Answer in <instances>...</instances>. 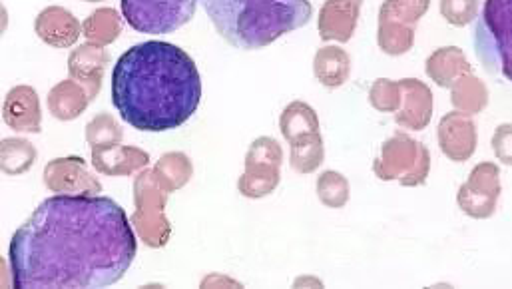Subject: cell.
I'll use <instances>...</instances> for the list:
<instances>
[{"mask_svg":"<svg viewBox=\"0 0 512 289\" xmlns=\"http://www.w3.org/2000/svg\"><path fill=\"white\" fill-rule=\"evenodd\" d=\"M136 252L130 218L112 198L58 194L12 236V288H108L126 276Z\"/></svg>","mask_w":512,"mask_h":289,"instance_id":"cell-1","label":"cell"},{"mask_svg":"<svg viewBox=\"0 0 512 289\" xmlns=\"http://www.w3.org/2000/svg\"><path fill=\"white\" fill-rule=\"evenodd\" d=\"M200 100V70L194 58L172 42H140L114 64L112 104L120 118L140 132L184 126Z\"/></svg>","mask_w":512,"mask_h":289,"instance_id":"cell-2","label":"cell"},{"mask_svg":"<svg viewBox=\"0 0 512 289\" xmlns=\"http://www.w3.org/2000/svg\"><path fill=\"white\" fill-rule=\"evenodd\" d=\"M218 34L240 50H261L305 26L309 0H202Z\"/></svg>","mask_w":512,"mask_h":289,"instance_id":"cell-3","label":"cell"},{"mask_svg":"<svg viewBox=\"0 0 512 289\" xmlns=\"http://www.w3.org/2000/svg\"><path fill=\"white\" fill-rule=\"evenodd\" d=\"M170 192L160 184L152 168H142L134 180L136 210L130 216L134 234L152 250H160L170 242L172 226L166 218Z\"/></svg>","mask_w":512,"mask_h":289,"instance_id":"cell-4","label":"cell"},{"mask_svg":"<svg viewBox=\"0 0 512 289\" xmlns=\"http://www.w3.org/2000/svg\"><path fill=\"white\" fill-rule=\"evenodd\" d=\"M373 174L383 182H399L405 188L423 186L431 174V152L405 132H395L383 142L373 162Z\"/></svg>","mask_w":512,"mask_h":289,"instance_id":"cell-5","label":"cell"},{"mask_svg":"<svg viewBox=\"0 0 512 289\" xmlns=\"http://www.w3.org/2000/svg\"><path fill=\"white\" fill-rule=\"evenodd\" d=\"M511 8L512 0H487L475 26L477 58L505 80L511 78Z\"/></svg>","mask_w":512,"mask_h":289,"instance_id":"cell-6","label":"cell"},{"mask_svg":"<svg viewBox=\"0 0 512 289\" xmlns=\"http://www.w3.org/2000/svg\"><path fill=\"white\" fill-rule=\"evenodd\" d=\"M122 16L142 34H172L186 26L198 8V0H120Z\"/></svg>","mask_w":512,"mask_h":289,"instance_id":"cell-7","label":"cell"},{"mask_svg":"<svg viewBox=\"0 0 512 289\" xmlns=\"http://www.w3.org/2000/svg\"><path fill=\"white\" fill-rule=\"evenodd\" d=\"M501 170L493 162H481L473 168L467 182L457 192V204L469 218L489 220L495 216L501 200Z\"/></svg>","mask_w":512,"mask_h":289,"instance_id":"cell-8","label":"cell"},{"mask_svg":"<svg viewBox=\"0 0 512 289\" xmlns=\"http://www.w3.org/2000/svg\"><path fill=\"white\" fill-rule=\"evenodd\" d=\"M44 186L56 194L68 196H98L102 192L100 180L88 170L80 156H66L50 160L44 166Z\"/></svg>","mask_w":512,"mask_h":289,"instance_id":"cell-9","label":"cell"},{"mask_svg":"<svg viewBox=\"0 0 512 289\" xmlns=\"http://www.w3.org/2000/svg\"><path fill=\"white\" fill-rule=\"evenodd\" d=\"M439 148L451 162H467L477 152L479 132L471 116L463 112H449L441 118L437 128Z\"/></svg>","mask_w":512,"mask_h":289,"instance_id":"cell-10","label":"cell"},{"mask_svg":"<svg viewBox=\"0 0 512 289\" xmlns=\"http://www.w3.org/2000/svg\"><path fill=\"white\" fill-rule=\"evenodd\" d=\"M401 90V106L395 112V122L399 128L421 132L431 124L435 98L433 90L417 78L399 80Z\"/></svg>","mask_w":512,"mask_h":289,"instance_id":"cell-11","label":"cell"},{"mask_svg":"<svg viewBox=\"0 0 512 289\" xmlns=\"http://www.w3.org/2000/svg\"><path fill=\"white\" fill-rule=\"evenodd\" d=\"M2 120L18 134H38L42 130V106L38 92L28 84L10 88L2 102Z\"/></svg>","mask_w":512,"mask_h":289,"instance_id":"cell-12","label":"cell"},{"mask_svg":"<svg viewBox=\"0 0 512 289\" xmlns=\"http://www.w3.org/2000/svg\"><path fill=\"white\" fill-rule=\"evenodd\" d=\"M108 64H110L108 50L94 42H84L82 46L74 48L68 56V74L72 80H76L86 88L90 102L102 90V80Z\"/></svg>","mask_w":512,"mask_h":289,"instance_id":"cell-13","label":"cell"},{"mask_svg":"<svg viewBox=\"0 0 512 289\" xmlns=\"http://www.w3.org/2000/svg\"><path fill=\"white\" fill-rule=\"evenodd\" d=\"M361 6L363 0H325L317 18L321 40L337 44L349 42L357 30Z\"/></svg>","mask_w":512,"mask_h":289,"instance_id":"cell-14","label":"cell"},{"mask_svg":"<svg viewBox=\"0 0 512 289\" xmlns=\"http://www.w3.org/2000/svg\"><path fill=\"white\" fill-rule=\"evenodd\" d=\"M34 32L52 48H70L82 34V22L64 6H46L34 20Z\"/></svg>","mask_w":512,"mask_h":289,"instance_id":"cell-15","label":"cell"},{"mask_svg":"<svg viewBox=\"0 0 512 289\" xmlns=\"http://www.w3.org/2000/svg\"><path fill=\"white\" fill-rule=\"evenodd\" d=\"M150 164V154L136 146H108L92 150V166L102 176H132Z\"/></svg>","mask_w":512,"mask_h":289,"instance_id":"cell-16","label":"cell"},{"mask_svg":"<svg viewBox=\"0 0 512 289\" xmlns=\"http://www.w3.org/2000/svg\"><path fill=\"white\" fill-rule=\"evenodd\" d=\"M425 72L437 86L451 88V84L459 76L473 72V66L463 48L443 46V48H437L433 54H429V58L425 60Z\"/></svg>","mask_w":512,"mask_h":289,"instance_id":"cell-17","label":"cell"},{"mask_svg":"<svg viewBox=\"0 0 512 289\" xmlns=\"http://www.w3.org/2000/svg\"><path fill=\"white\" fill-rule=\"evenodd\" d=\"M351 56L339 46H321L313 56V74L329 90L341 88L351 76Z\"/></svg>","mask_w":512,"mask_h":289,"instance_id":"cell-18","label":"cell"},{"mask_svg":"<svg viewBox=\"0 0 512 289\" xmlns=\"http://www.w3.org/2000/svg\"><path fill=\"white\" fill-rule=\"evenodd\" d=\"M46 104H48L50 114L56 120L72 122L88 108L90 98H88V92L82 84L68 78V80H62V82H58L56 86L50 88Z\"/></svg>","mask_w":512,"mask_h":289,"instance_id":"cell-19","label":"cell"},{"mask_svg":"<svg viewBox=\"0 0 512 289\" xmlns=\"http://www.w3.org/2000/svg\"><path fill=\"white\" fill-rule=\"evenodd\" d=\"M279 182H281V164L246 158V168L238 180V190L242 196L250 200H259L275 192Z\"/></svg>","mask_w":512,"mask_h":289,"instance_id":"cell-20","label":"cell"},{"mask_svg":"<svg viewBox=\"0 0 512 289\" xmlns=\"http://www.w3.org/2000/svg\"><path fill=\"white\" fill-rule=\"evenodd\" d=\"M489 96L491 94L487 84L473 72L459 76L451 84V102L457 112H463L467 116L481 114L489 106Z\"/></svg>","mask_w":512,"mask_h":289,"instance_id":"cell-21","label":"cell"},{"mask_svg":"<svg viewBox=\"0 0 512 289\" xmlns=\"http://www.w3.org/2000/svg\"><path fill=\"white\" fill-rule=\"evenodd\" d=\"M321 124H319V116L313 110V106H309L303 100H293L291 104H287L279 116V130L281 136L291 144L293 140L307 136V134H315L319 132Z\"/></svg>","mask_w":512,"mask_h":289,"instance_id":"cell-22","label":"cell"},{"mask_svg":"<svg viewBox=\"0 0 512 289\" xmlns=\"http://www.w3.org/2000/svg\"><path fill=\"white\" fill-rule=\"evenodd\" d=\"M38 152L26 138L0 140V172L6 176H22L36 164Z\"/></svg>","mask_w":512,"mask_h":289,"instance_id":"cell-23","label":"cell"},{"mask_svg":"<svg viewBox=\"0 0 512 289\" xmlns=\"http://www.w3.org/2000/svg\"><path fill=\"white\" fill-rule=\"evenodd\" d=\"M124 28V20L118 14V10L110 6H102L94 10L84 22H82V34L88 38V42L108 46L114 40H118L120 32Z\"/></svg>","mask_w":512,"mask_h":289,"instance_id":"cell-24","label":"cell"},{"mask_svg":"<svg viewBox=\"0 0 512 289\" xmlns=\"http://www.w3.org/2000/svg\"><path fill=\"white\" fill-rule=\"evenodd\" d=\"M289 146H291L289 164L297 174L309 176L321 168L325 160V144H323L321 132L301 136L293 140Z\"/></svg>","mask_w":512,"mask_h":289,"instance_id":"cell-25","label":"cell"},{"mask_svg":"<svg viewBox=\"0 0 512 289\" xmlns=\"http://www.w3.org/2000/svg\"><path fill=\"white\" fill-rule=\"evenodd\" d=\"M152 170L170 194L182 190L194 176V164L184 152H166Z\"/></svg>","mask_w":512,"mask_h":289,"instance_id":"cell-26","label":"cell"},{"mask_svg":"<svg viewBox=\"0 0 512 289\" xmlns=\"http://www.w3.org/2000/svg\"><path fill=\"white\" fill-rule=\"evenodd\" d=\"M415 28L403 26L391 20H379L377 24V44L389 56H403L415 46Z\"/></svg>","mask_w":512,"mask_h":289,"instance_id":"cell-27","label":"cell"},{"mask_svg":"<svg viewBox=\"0 0 512 289\" xmlns=\"http://www.w3.org/2000/svg\"><path fill=\"white\" fill-rule=\"evenodd\" d=\"M315 192H317L319 202H321L325 208L341 210V208H345L347 202H349L351 186H349V180H347L341 172L325 170V172H321V174L317 176Z\"/></svg>","mask_w":512,"mask_h":289,"instance_id":"cell-28","label":"cell"},{"mask_svg":"<svg viewBox=\"0 0 512 289\" xmlns=\"http://www.w3.org/2000/svg\"><path fill=\"white\" fill-rule=\"evenodd\" d=\"M122 140H124V128L108 112H102V114L94 116L86 124V142H88L90 150L116 146V144H122Z\"/></svg>","mask_w":512,"mask_h":289,"instance_id":"cell-29","label":"cell"},{"mask_svg":"<svg viewBox=\"0 0 512 289\" xmlns=\"http://www.w3.org/2000/svg\"><path fill=\"white\" fill-rule=\"evenodd\" d=\"M431 0H385L379 8V20H391L403 26H417L427 14Z\"/></svg>","mask_w":512,"mask_h":289,"instance_id":"cell-30","label":"cell"},{"mask_svg":"<svg viewBox=\"0 0 512 289\" xmlns=\"http://www.w3.org/2000/svg\"><path fill=\"white\" fill-rule=\"evenodd\" d=\"M369 104L383 114H395L401 106V90L399 82L389 78H379L369 88Z\"/></svg>","mask_w":512,"mask_h":289,"instance_id":"cell-31","label":"cell"},{"mask_svg":"<svg viewBox=\"0 0 512 289\" xmlns=\"http://www.w3.org/2000/svg\"><path fill=\"white\" fill-rule=\"evenodd\" d=\"M441 16L457 28H463L477 20L481 10V0H441Z\"/></svg>","mask_w":512,"mask_h":289,"instance_id":"cell-32","label":"cell"},{"mask_svg":"<svg viewBox=\"0 0 512 289\" xmlns=\"http://www.w3.org/2000/svg\"><path fill=\"white\" fill-rule=\"evenodd\" d=\"M493 152L497 160H501L505 166L512 164V126L501 124L497 132L493 134Z\"/></svg>","mask_w":512,"mask_h":289,"instance_id":"cell-33","label":"cell"},{"mask_svg":"<svg viewBox=\"0 0 512 289\" xmlns=\"http://www.w3.org/2000/svg\"><path fill=\"white\" fill-rule=\"evenodd\" d=\"M242 288V284H238L236 280H230L226 276H220V274H214V276H208L204 282H202V288Z\"/></svg>","mask_w":512,"mask_h":289,"instance_id":"cell-34","label":"cell"},{"mask_svg":"<svg viewBox=\"0 0 512 289\" xmlns=\"http://www.w3.org/2000/svg\"><path fill=\"white\" fill-rule=\"evenodd\" d=\"M0 288H12V274L6 268V262L0 258Z\"/></svg>","mask_w":512,"mask_h":289,"instance_id":"cell-35","label":"cell"},{"mask_svg":"<svg viewBox=\"0 0 512 289\" xmlns=\"http://www.w3.org/2000/svg\"><path fill=\"white\" fill-rule=\"evenodd\" d=\"M295 288H301V286H313V288H323V282L317 280V278H297Z\"/></svg>","mask_w":512,"mask_h":289,"instance_id":"cell-36","label":"cell"},{"mask_svg":"<svg viewBox=\"0 0 512 289\" xmlns=\"http://www.w3.org/2000/svg\"><path fill=\"white\" fill-rule=\"evenodd\" d=\"M6 28H8V10H6V6L0 2V36L6 32Z\"/></svg>","mask_w":512,"mask_h":289,"instance_id":"cell-37","label":"cell"},{"mask_svg":"<svg viewBox=\"0 0 512 289\" xmlns=\"http://www.w3.org/2000/svg\"><path fill=\"white\" fill-rule=\"evenodd\" d=\"M84 2H106V0H84Z\"/></svg>","mask_w":512,"mask_h":289,"instance_id":"cell-38","label":"cell"}]
</instances>
